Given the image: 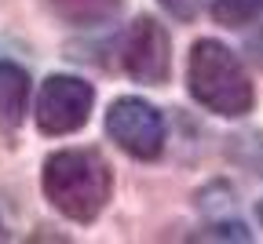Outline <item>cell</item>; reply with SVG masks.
Instances as JSON below:
<instances>
[{
	"mask_svg": "<svg viewBox=\"0 0 263 244\" xmlns=\"http://www.w3.org/2000/svg\"><path fill=\"white\" fill-rule=\"evenodd\" d=\"M41 190L70 222H91L114 197V171L99 150H59L44 160Z\"/></svg>",
	"mask_w": 263,
	"mask_h": 244,
	"instance_id": "cell-1",
	"label": "cell"
},
{
	"mask_svg": "<svg viewBox=\"0 0 263 244\" xmlns=\"http://www.w3.org/2000/svg\"><path fill=\"white\" fill-rule=\"evenodd\" d=\"M186 88L197 106L216 117H245L252 110V80L241 58L219 40H197L186 58Z\"/></svg>",
	"mask_w": 263,
	"mask_h": 244,
	"instance_id": "cell-2",
	"label": "cell"
},
{
	"mask_svg": "<svg viewBox=\"0 0 263 244\" xmlns=\"http://www.w3.org/2000/svg\"><path fill=\"white\" fill-rule=\"evenodd\" d=\"M95 88L70 73H51L37 95V128L44 135H73L88 124Z\"/></svg>",
	"mask_w": 263,
	"mask_h": 244,
	"instance_id": "cell-3",
	"label": "cell"
},
{
	"mask_svg": "<svg viewBox=\"0 0 263 244\" xmlns=\"http://www.w3.org/2000/svg\"><path fill=\"white\" fill-rule=\"evenodd\" d=\"M106 131L136 160H154L164 150V117L157 113V106H150L146 98H136V95H124L110 106Z\"/></svg>",
	"mask_w": 263,
	"mask_h": 244,
	"instance_id": "cell-4",
	"label": "cell"
},
{
	"mask_svg": "<svg viewBox=\"0 0 263 244\" xmlns=\"http://www.w3.org/2000/svg\"><path fill=\"white\" fill-rule=\"evenodd\" d=\"M121 62L128 69L132 80L161 88L172 73V40L168 29H164L157 18L139 15L136 22L128 26L124 40H121Z\"/></svg>",
	"mask_w": 263,
	"mask_h": 244,
	"instance_id": "cell-5",
	"label": "cell"
},
{
	"mask_svg": "<svg viewBox=\"0 0 263 244\" xmlns=\"http://www.w3.org/2000/svg\"><path fill=\"white\" fill-rule=\"evenodd\" d=\"M29 106V73L22 66L0 58V124L18 128Z\"/></svg>",
	"mask_w": 263,
	"mask_h": 244,
	"instance_id": "cell-6",
	"label": "cell"
},
{
	"mask_svg": "<svg viewBox=\"0 0 263 244\" xmlns=\"http://www.w3.org/2000/svg\"><path fill=\"white\" fill-rule=\"evenodd\" d=\"M44 4L66 26H99L117 15L121 0H44Z\"/></svg>",
	"mask_w": 263,
	"mask_h": 244,
	"instance_id": "cell-7",
	"label": "cell"
},
{
	"mask_svg": "<svg viewBox=\"0 0 263 244\" xmlns=\"http://www.w3.org/2000/svg\"><path fill=\"white\" fill-rule=\"evenodd\" d=\"M212 15L223 26H249L263 15V0H212Z\"/></svg>",
	"mask_w": 263,
	"mask_h": 244,
	"instance_id": "cell-8",
	"label": "cell"
},
{
	"mask_svg": "<svg viewBox=\"0 0 263 244\" xmlns=\"http://www.w3.org/2000/svg\"><path fill=\"white\" fill-rule=\"evenodd\" d=\"M157 4L168 11L172 18H183V22L197 18V11H201V0H157Z\"/></svg>",
	"mask_w": 263,
	"mask_h": 244,
	"instance_id": "cell-9",
	"label": "cell"
},
{
	"mask_svg": "<svg viewBox=\"0 0 263 244\" xmlns=\"http://www.w3.org/2000/svg\"><path fill=\"white\" fill-rule=\"evenodd\" d=\"M256 212H259V222H263V200H259V208H256Z\"/></svg>",
	"mask_w": 263,
	"mask_h": 244,
	"instance_id": "cell-10",
	"label": "cell"
}]
</instances>
